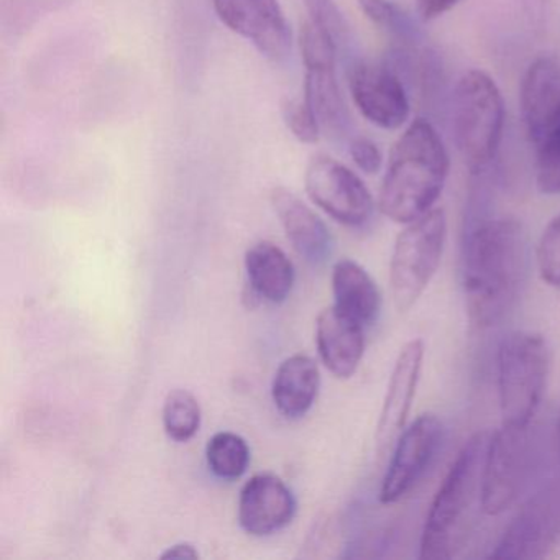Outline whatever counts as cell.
Masks as SVG:
<instances>
[{"label": "cell", "mask_w": 560, "mask_h": 560, "mask_svg": "<svg viewBox=\"0 0 560 560\" xmlns=\"http://www.w3.org/2000/svg\"><path fill=\"white\" fill-rule=\"evenodd\" d=\"M529 271V244L514 218H481L465 224L462 284L468 320L497 326L513 310Z\"/></svg>", "instance_id": "6da1fadb"}, {"label": "cell", "mask_w": 560, "mask_h": 560, "mask_svg": "<svg viewBox=\"0 0 560 560\" xmlns=\"http://www.w3.org/2000/svg\"><path fill=\"white\" fill-rule=\"evenodd\" d=\"M448 153L438 130L416 119L396 140L380 188L378 208L396 224H409L434 209L448 176Z\"/></svg>", "instance_id": "7a4b0ae2"}, {"label": "cell", "mask_w": 560, "mask_h": 560, "mask_svg": "<svg viewBox=\"0 0 560 560\" xmlns=\"http://www.w3.org/2000/svg\"><path fill=\"white\" fill-rule=\"evenodd\" d=\"M488 439V432L471 435L439 485L422 527L421 559L447 560L460 549L471 508L480 500Z\"/></svg>", "instance_id": "3957f363"}, {"label": "cell", "mask_w": 560, "mask_h": 560, "mask_svg": "<svg viewBox=\"0 0 560 560\" xmlns=\"http://www.w3.org/2000/svg\"><path fill=\"white\" fill-rule=\"evenodd\" d=\"M451 119L455 145L471 175L487 173L504 129L503 96L491 77L471 70L458 80L452 94Z\"/></svg>", "instance_id": "277c9868"}, {"label": "cell", "mask_w": 560, "mask_h": 560, "mask_svg": "<svg viewBox=\"0 0 560 560\" xmlns=\"http://www.w3.org/2000/svg\"><path fill=\"white\" fill-rule=\"evenodd\" d=\"M549 365V347L540 334L513 330L501 339L497 370L503 424L533 422L546 393Z\"/></svg>", "instance_id": "5b68a950"}, {"label": "cell", "mask_w": 560, "mask_h": 560, "mask_svg": "<svg viewBox=\"0 0 560 560\" xmlns=\"http://www.w3.org/2000/svg\"><path fill=\"white\" fill-rule=\"evenodd\" d=\"M539 467V447L529 425L503 424L490 434L481 474V511L500 516L520 503Z\"/></svg>", "instance_id": "8992f818"}, {"label": "cell", "mask_w": 560, "mask_h": 560, "mask_svg": "<svg viewBox=\"0 0 560 560\" xmlns=\"http://www.w3.org/2000/svg\"><path fill=\"white\" fill-rule=\"evenodd\" d=\"M447 238L444 209L434 208L405 225L393 247L389 284L399 313H408L441 267Z\"/></svg>", "instance_id": "52a82bcc"}, {"label": "cell", "mask_w": 560, "mask_h": 560, "mask_svg": "<svg viewBox=\"0 0 560 560\" xmlns=\"http://www.w3.org/2000/svg\"><path fill=\"white\" fill-rule=\"evenodd\" d=\"M560 540V483L529 494L490 552V559H542Z\"/></svg>", "instance_id": "ba28073f"}, {"label": "cell", "mask_w": 560, "mask_h": 560, "mask_svg": "<svg viewBox=\"0 0 560 560\" xmlns=\"http://www.w3.org/2000/svg\"><path fill=\"white\" fill-rule=\"evenodd\" d=\"M304 185L311 201L339 224L362 228L372 219V192L359 175L337 160L314 156L307 165Z\"/></svg>", "instance_id": "9c48e42d"}, {"label": "cell", "mask_w": 560, "mask_h": 560, "mask_svg": "<svg viewBox=\"0 0 560 560\" xmlns=\"http://www.w3.org/2000/svg\"><path fill=\"white\" fill-rule=\"evenodd\" d=\"M444 442V424L435 415H421L402 429L380 487L383 504L408 497L434 464Z\"/></svg>", "instance_id": "30bf717a"}, {"label": "cell", "mask_w": 560, "mask_h": 560, "mask_svg": "<svg viewBox=\"0 0 560 560\" xmlns=\"http://www.w3.org/2000/svg\"><path fill=\"white\" fill-rule=\"evenodd\" d=\"M212 8L229 31L264 57L281 61L290 55L293 32L280 0H212Z\"/></svg>", "instance_id": "8fae6325"}, {"label": "cell", "mask_w": 560, "mask_h": 560, "mask_svg": "<svg viewBox=\"0 0 560 560\" xmlns=\"http://www.w3.org/2000/svg\"><path fill=\"white\" fill-rule=\"evenodd\" d=\"M353 104L373 126L396 130L408 120L411 106L401 77L389 65L359 61L349 70Z\"/></svg>", "instance_id": "7c38bea8"}, {"label": "cell", "mask_w": 560, "mask_h": 560, "mask_svg": "<svg viewBox=\"0 0 560 560\" xmlns=\"http://www.w3.org/2000/svg\"><path fill=\"white\" fill-rule=\"evenodd\" d=\"M296 514V498L273 474L254 475L238 497V523L255 537L271 536L287 527Z\"/></svg>", "instance_id": "4fadbf2b"}, {"label": "cell", "mask_w": 560, "mask_h": 560, "mask_svg": "<svg viewBox=\"0 0 560 560\" xmlns=\"http://www.w3.org/2000/svg\"><path fill=\"white\" fill-rule=\"evenodd\" d=\"M521 117L534 147L560 122V63L542 57L530 63L521 83Z\"/></svg>", "instance_id": "5bb4252c"}, {"label": "cell", "mask_w": 560, "mask_h": 560, "mask_svg": "<svg viewBox=\"0 0 560 560\" xmlns=\"http://www.w3.org/2000/svg\"><path fill=\"white\" fill-rule=\"evenodd\" d=\"M424 353V342L421 339H412L401 347L396 357L376 425V444L380 448L386 447L406 428L416 389L421 380Z\"/></svg>", "instance_id": "9a60e30c"}, {"label": "cell", "mask_w": 560, "mask_h": 560, "mask_svg": "<svg viewBox=\"0 0 560 560\" xmlns=\"http://www.w3.org/2000/svg\"><path fill=\"white\" fill-rule=\"evenodd\" d=\"M365 330L334 304L317 316V352L336 378L349 380L355 375L365 353Z\"/></svg>", "instance_id": "2e32d148"}, {"label": "cell", "mask_w": 560, "mask_h": 560, "mask_svg": "<svg viewBox=\"0 0 560 560\" xmlns=\"http://www.w3.org/2000/svg\"><path fill=\"white\" fill-rule=\"evenodd\" d=\"M271 205L298 255L314 267L323 265L332 254L334 245L326 222L287 188L271 191Z\"/></svg>", "instance_id": "e0dca14e"}, {"label": "cell", "mask_w": 560, "mask_h": 560, "mask_svg": "<svg viewBox=\"0 0 560 560\" xmlns=\"http://www.w3.org/2000/svg\"><path fill=\"white\" fill-rule=\"evenodd\" d=\"M319 388V366L310 355L296 353L278 366L271 385V398L284 418L300 419L313 408Z\"/></svg>", "instance_id": "ac0fdd59"}, {"label": "cell", "mask_w": 560, "mask_h": 560, "mask_svg": "<svg viewBox=\"0 0 560 560\" xmlns=\"http://www.w3.org/2000/svg\"><path fill=\"white\" fill-rule=\"evenodd\" d=\"M334 306L347 316L372 327L382 314V293L369 271L353 260H340L332 270Z\"/></svg>", "instance_id": "d6986e66"}, {"label": "cell", "mask_w": 560, "mask_h": 560, "mask_svg": "<svg viewBox=\"0 0 560 560\" xmlns=\"http://www.w3.org/2000/svg\"><path fill=\"white\" fill-rule=\"evenodd\" d=\"M245 270L254 293L268 303H284L293 291V261L271 242H258L248 248L245 254Z\"/></svg>", "instance_id": "ffe728a7"}, {"label": "cell", "mask_w": 560, "mask_h": 560, "mask_svg": "<svg viewBox=\"0 0 560 560\" xmlns=\"http://www.w3.org/2000/svg\"><path fill=\"white\" fill-rule=\"evenodd\" d=\"M304 100L313 107L320 129L342 136L350 126L349 110L336 77V67L306 68Z\"/></svg>", "instance_id": "44dd1931"}, {"label": "cell", "mask_w": 560, "mask_h": 560, "mask_svg": "<svg viewBox=\"0 0 560 560\" xmlns=\"http://www.w3.org/2000/svg\"><path fill=\"white\" fill-rule=\"evenodd\" d=\"M206 462L209 470L222 480H237L250 464V447L235 432H218L206 445Z\"/></svg>", "instance_id": "7402d4cb"}, {"label": "cell", "mask_w": 560, "mask_h": 560, "mask_svg": "<svg viewBox=\"0 0 560 560\" xmlns=\"http://www.w3.org/2000/svg\"><path fill=\"white\" fill-rule=\"evenodd\" d=\"M162 419L170 439L175 442L191 441L201 428V405L188 389H173L163 402Z\"/></svg>", "instance_id": "603a6c76"}, {"label": "cell", "mask_w": 560, "mask_h": 560, "mask_svg": "<svg viewBox=\"0 0 560 560\" xmlns=\"http://www.w3.org/2000/svg\"><path fill=\"white\" fill-rule=\"evenodd\" d=\"M359 8L375 27L398 44V48H418L421 35L398 5L389 0H359Z\"/></svg>", "instance_id": "cb8c5ba5"}, {"label": "cell", "mask_w": 560, "mask_h": 560, "mask_svg": "<svg viewBox=\"0 0 560 560\" xmlns=\"http://www.w3.org/2000/svg\"><path fill=\"white\" fill-rule=\"evenodd\" d=\"M536 183L544 195H560V122L536 147Z\"/></svg>", "instance_id": "d4e9b609"}, {"label": "cell", "mask_w": 560, "mask_h": 560, "mask_svg": "<svg viewBox=\"0 0 560 560\" xmlns=\"http://www.w3.org/2000/svg\"><path fill=\"white\" fill-rule=\"evenodd\" d=\"M540 280L550 287H560V214L544 229L536 248Z\"/></svg>", "instance_id": "484cf974"}, {"label": "cell", "mask_w": 560, "mask_h": 560, "mask_svg": "<svg viewBox=\"0 0 560 560\" xmlns=\"http://www.w3.org/2000/svg\"><path fill=\"white\" fill-rule=\"evenodd\" d=\"M283 119L294 139L301 143L313 145L319 140L320 124L313 107L306 100H287L283 104Z\"/></svg>", "instance_id": "4316f807"}, {"label": "cell", "mask_w": 560, "mask_h": 560, "mask_svg": "<svg viewBox=\"0 0 560 560\" xmlns=\"http://www.w3.org/2000/svg\"><path fill=\"white\" fill-rule=\"evenodd\" d=\"M304 5L310 14V21L324 28L340 47L346 42L349 27H347L346 19L336 2L334 0H304Z\"/></svg>", "instance_id": "83f0119b"}, {"label": "cell", "mask_w": 560, "mask_h": 560, "mask_svg": "<svg viewBox=\"0 0 560 560\" xmlns=\"http://www.w3.org/2000/svg\"><path fill=\"white\" fill-rule=\"evenodd\" d=\"M349 152L360 172L375 175L382 168L383 155L373 140L366 139V137H355L350 142Z\"/></svg>", "instance_id": "f1b7e54d"}, {"label": "cell", "mask_w": 560, "mask_h": 560, "mask_svg": "<svg viewBox=\"0 0 560 560\" xmlns=\"http://www.w3.org/2000/svg\"><path fill=\"white\" fill-rule=\"evenodd\" d=\"M458 2L460 0H416V5H418V14L421 15L422 21L431 22L447 14Z\"/></svg>", "instance_id": "f546056e"}, {"label": "cell", "mask_w": 560, "mask_h": 560, "mask_svg": "<svg viewBox=\"0 0 560 560\" xmlns=\"http://www.w3.org/2000/svg\"><path fill=\"white\" fill-rule=\"evenodd\" d=\"M521 5H523L524 14H526L530 27H542L546 2L544 0H521Z\"/></svg>", "instance_id": "4dcf8cb0"}, {"label": "cell", "mask_w": 560, "mask_h": 560, "mask_svg": "<svg viewBox=\"0 0 560 560\" xmlns=\"http://www.w3.org/2000/svg\"><path fill=\"white\" fill-rule=\"evenodd\" d=\"M198 549L188 542L175 544L162 553V559H198Z\"/></svg>", "instance_id": "1f68e13d"}, {"label": "cell", "mask_w": 560, "mask_h": 560, "mask_svg": "<svg viewBox=\"0 0 560 560\" xmlns=\"http://www.w3.org/2000/svg\"><path fill=\"white\" fill-rule=\"evenodd\" d=\"M556 435H557V457H559V467H560V415H559V418H557Z\"/></svg>", "instance_id": "d6a6232c"}]
</instances>
